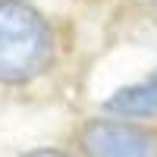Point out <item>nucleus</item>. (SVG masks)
Here are the masks:
<instances>
[{"label": "nucleus", "mask_w": 157, "mask_h": 157, "mask_svg": "<svg viewBox=\"0 0 157 157\" xmlns=\"http://www.w3.org/2000/svg\"><path fill=\"white\" fill-rule=\"evenodd\" d=\"M54 60V32L25 0H0V82L19 85Z\"/></svg>", "instance_id": "nucleus-1"}, {"label": "nucleus", "mask_w": 157, "mask_h": 157, "mask_svg": "<svg viewBox=\"0 0 157 157\" xmlns=\"http://www.w3.org/2000/svg\"><path fill=\"white\" fill-rule=\"evenodd\" d=\"M82 148L88 157H157V135L129 123L94 120L82 132Z\"/></svg>", "instance_id": "nucleus-2"}, {"label": "nucleus", "mask_w": 157, "mask_h": 157, "mask_svg": "<svg viewBox=\"0 0 157 157\" xmlns=\"http://www.w3.org/2000/svg\"><path fill=\"white\" fill-rule=\"evenodd\" d=\"M104 110L120 113V116H157V75L116 91V94L104 104Z\"/></svg>", "instance_id": "nucleus-3"}, {"label": "nucleus", "mask_w": 157, "mask_h": 157, "mask_svg": "<svg viewBox=\"0 0 157 157\" xmlns=\"http://www.w3.org/2000/svg\"><path fill=\"white\" fill-rule=\"evenodd\" d=\"M25 157H66L63 151H50V148H41V151H32V154H25Z\"/></svg>", "instance_id": "nucleus-4"}, {"label": "nucleus", "mask_w": 157, "mask_h": 157, "mask_svg": "<svg viewBox=\"0 0 157 157\" xmlns=\"http://www.w3.org/2000/svg\"><path fill=\"white\" fill-rule=\"evenodd\" d=\"M154 3H157V0H154Z\"/></svg>", "instance_id": "nucleus-5"}]
</instances>
